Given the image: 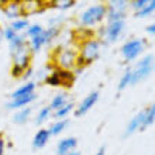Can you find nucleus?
Instances as JSON below:
<instances>
[{"mask_svg":"<svg viewBox=\"0 0 155 155\" xmlns=\"http://www.w3.org/2000/svg\"><path fill=\"white\" fill-rule=\"evenodd\" d=\"M103 45L104 44L96 37L82 41L79 44V48H78L79 58H78L76 69H83L86 66H89L90 64H93L96 59H99L100 54H102Z\"/></svg>","mask_w":155,"mask_h":155,"instance_id":"nucleus-1","label":"nucleus"},{"mask_svg":"<svg viewBox=\"0 0 155 155\" xmlns=\"http://www.w3.org/2000/svg\"><path fill=\"white\" fill-rule=\"evenodd\" d=\"M78 58L79 52L74 47H61L57 48L52 57V64L57 69L71 71L74 72L78 68Z\"/></svg>","mask_w":155,"mask_h":155,"instance_id":"nucleus-2","label":"nucleus"},{"mask_svg":"<svg viewBox=\"0 0 155 155\" xmlns=\"http://www.w3.org/2000/svg\"><path fill=\"white\" fill-rule=\"evenodd\" d=\"M107 16V6L106 3H94L89 7H86L83 12L79 14V24L83 28H92L96 27L103 20H106Z\"/></svg>","mask_w":155,"mask_h":155,"instance_id":"nucleus-3","label":"nucleus"},{"mask_svg":"<svg viewBox=\"0 0 155 155\" xmlns=\"http://www.w3.org/2000/svg\"><path fill=\"white\" fill-rule=\"evenodd\" d=\"M10 55H12V62H13L10 74L16 79H21L24 72L31 66V59H33V54H31V51L28 48V44L23 47V48L10 52Z\"/></svg>","mask_w":155,"mask_h":155,"instance_id":"nucleus-4","label":"nucleus"},{"mask_svg":"<svg viewBox=\"0 0 155 155\" xmlns=\"http://www.w3.org/2000/svg\"><path fill=\"white\" fill-rule=\"evenodd\" d=\"M155 68V57L148 54L145 57H143L140 61H137L133 68H131V86H135L145 81L150 75L152 74V71Z\"/></svg>","mask_w":155,"mask_h":155,"instance_id":"nucleus-5","label":"nucleus"},{"mask_svg":"<svg viewBox=\"0 0 155 155\" xmlns=\"http://www.w3.org/2000/svg\"><path fill=\"white\" fill-rule=\"evenodd\" d=\"M126 21H114V23H107L106 25H100L97 28V37L103 44H111L116 42L126 31Z\"/></svg>","mask_w":155,"mask_h":155,"instance_id":"nucleus-6","label":"nucleus"},{"mask_svg":"<svg viewBox=\"0 0 155 155\" xmlns=\"http://www.w3.org/2000/svg\"><path fill=\"white\" fill-rule=\"evenodd\" d=\"M147 40L145 38H131V40L126 41L124 44L121 45V49H120V52H121V57L124 58V61L126 62H133L135 59H138L143 52L145 51L147 48Z\"/></svg>","mask_w":155,"mask_h":155,"instance_id":"nucleus-7","label":"nucleus"},{"mask_svg":"<svg viewBox=\"0 0 155 155\" xmlns=\"http://www.w3.org/2000/svg\"><path fill=\"white\" fill-rule=\"evenodd\" d=\"M107 6V23L114 21H126L127 10L130 7V2L127 0H110L106 3Z\"/></svg>","mask_w":155,"mask_h":155,"instance_id":"nucleus-8","label":"nucleus"},{"mask_svg":"<svg viewBox=\"0 0 155 155\" xmlns=\"http://www.w3.org/2000/svg\"><path fill=\"white\" fill-rule=\"evenodd\" d=\"M99 97H100V94H99L97 90H93V92H90L86 97H83L81 100V103L75 106V116L76 117H82V116H85L86 113H89L92 110V107L97 103Z\"/></svg>","mask_w":155,"mask_h":155,"instance_id":"nucleus-9","label":"nucleus"},{"mask_svg":"<svg viewBox=\"0 0 155 155\" xmlns=\"http://www.w3.org/2000/svg\"><path fill=\"white\" fill-rule=\"evenodd\" d=\"M2 10H3L4 16L12 21L23 18V17L25 18L24 10H23V3L18 2V0H8V2H6Z\"/></svg>","mask_w":155,"mask_h":155,"instance_id":"nucleus-10","label":"nucleus"},{"mask_svg":"<svg viewBox=\"0 0 155 155\" xmlns=\"http://www.w3.org/2000/svg\"><path fill=\"white\" fill-rule=\"evenodd\" d=\"M23 3V10H24V16L27 18V16H33V14H40V13L45 12L48 4L41 0H25L21 2Z\"/></svg>","mask_w":155,"mask_h":155,"instance_id":"nucleus-11","label":"nucleus"},{"mask_svg":"<svg viewBox=\"0 0 155 155\" xmlns=\"http://www.w3.org/2000/svg\"><path fill=\"white\" fill-rule=\"evenodd\" d=\"M143 123H144V110H141L128 121L126 130L123 133V137L127 138V137H131L137 131H143Z\"/></svg>","mask_w":155,"mask_h":155,"instance_id":"nucleus-12","label":"nucleus"},{"mask_svg":"<svg viewBox=\"0 0 155 155\" xmlns=\"http://www.w3.org/2000/svg\"><path fill=\"white\" fill-rule=\"evenodd\" d=\"M37 100V94H28V96H24V97H18V99H12L6 103V110H20V109H24V107H28L33 102Z\"/></svg>","mask_w":155,"mask_h":155,"instance_id":"nucleus-13","label":"nucleus"},{"mask_svg":"<svg viewBox=\"0 0 155 155\" xmlns=\"http://www.w3.org/2000/svg\"><path fill=\"white\" fill-rule=\"evenodd\" d=\"M78 147L76 137H65L58 141L57 144V155H68L69 152L75 151Z\"/></svg>","mask_w":155,"mask_h":155,"instance_id":"nucleus-14","label":"nucleus"},{"mask_svg":"<svg viewBox=\"0 0 155 155\" xmlns=\"http://www.w3.org/2000/svg\"><path fill=\"white\" fill-rule=\"evenodd\" d=\"M35 87H37V83L34 81L25 82L21 86H18L16 90H13L10 93V100L12 99H18V97H24V96H28V94L35 93Z\"/></svg>","mask_w":155,"mask_h":155,"instance_id":"nucleus-15","label":"nucleus"},{"mask_svg":"<svg viewBox=\"0 0 155 155\" xmlns=\"http://www.w3.org/2000/svg\"><path fill=\"white\" fill-rule=\"evenodd\" d=\"M49 138H51V133H49L48 128H40V130L34 134L33 137V145L34 150H41V148H44L47 144H48Z\"/></svg>","mask_w":155,"mask_h":155,"instance_id":"nucleus-16","label":"nucleus"},{"mask_svg":"<svg viewBox=\"0 0 155 155\" xmlns=\"http://www.w3.org/2000/svg\"><path fill=\"white\" fill-rule=\"evenodd\" d=\"M31 114H33V109L28 106V107H24V109H20V110L14 111L12 120L14 124H17V126H24L25 123L30 121Z\"/></svg>","mask_w":155,"mask_h":155,"instance_id":"nucleus-17","label":"nucleus"},{"mask_svg":"<svg viewBox=\"0 0 155 155\" xmlns=\"http://www.w3.org/2000/svg\"><path fill=\"white\" fill-rule=\"evenodd\" d=\"M155 123V102H152L148 107L144 109V123H143V131L152 126Z\"/></svg>","mask_w":155,"mask_h":155,"instance_id":"nucleus-18","label":"nucleus"},{"mask_svg":"<svg viewBox=\"0 0 155 155\" xmlns=\"http://www.w3.org/2000/svg\"><path fill=\"white\" fill-rule=\"evenodd\" d=\"M68 126H69V120H68V118H64V120H55V121L51 124V127L48 128L49 133H51V137H52V135L58 137L59 134H62V133L66 130V127Z\"/></svg>","mask_w":155,"mask_h":155,"instance_id":"nucleus-19","label":"nucleus"},{"mask_svg":"<svg viewBox=\"0 0 155 155\" xmlns=\"http://www.w3.org/2000/svg\"><path fill=\"white\" fill-rule=\"evenodd\" d=\"M66 103H68V93H66V92H61V93H57L54 96L48 106L51 107L52 111H57L58 109H61L62 106H65Z\"/></svg>","mask_w":155,"mask_h":155,"instance_id":"nucleus-20","label":"nucleus"},{"mask_svg":"<svg viewBox=\"0 0 155 155\" xmlns=\"http://www.w3.org/2000/svg\"><path fill=\"white\" fill-rule=\"evenodd\" d=\"M44 83L51 86V87H62V81H61V76H59V71L57 68H54L49 72L48 76L44 79Z\"/></svg>","mask_w":155,"mask_h":155,"instance_id":"nucleus-21","label":"nucleus"},{"mask_svg":"<svg viewBox=\"0 0 155 155\" xmlns=\"http://www.w3.org/2000/svg\"><path fill=\"white\" fill-rule=\"evenodd\" d=\"M75 110V104L72 102H68L65 106H62L61 109H58L57 111H54L52 117L55 120H64V118H68V116Z\"/></svg>","mask_w":155,"mask_h":155,"instance_id":"nucleus-22","label":"nucleus"},{"mask_svg":"<svg viewBox=\"0 0 155 155\" xmlns=\"http://www.w3.org/2000/svg\"><path fill=\"white\" fill-rule=\"evenodd\" d=\"M52 113L54 111L51 110L49 106L41 107L40 110H38V113L35 114V124H37V126H42L44 123H47V120H48L49 117H52Z\"/></svg>","mask_w":155,"mask_h":155,"instance_id":"nucleus-23","label":"nucleus"},{"mask_svg":"<svg viewBox=\"0 0 155 155\" xmlns=\"http://www.w3.org/2000/svg\"><path fill=\"white\" fill-rule=\"evenodd\" d=\"M59 33H61V28L59 27H47V28H44V33H42V37H44V41H45V45L51 44L52 41H55L58 38V35H59Z\"/></svg>","mask_w":155,"mask_h":155,"instance_id":"nucleus-24","label":"nucleus"},{"mask_svg":"<svg viewBox=\"0 0 155 155\" xmlns=\"http://www.w3.org/2000/svg\"><path fill=\"white\" fill-rule=\"evenodd\" d=\"M28 48L31 51V54H37L40 52L42 47L45 45V41H44V37H42V34L41 35H37V37H33V38H28Z\"/></svg>","mask_w":155,"mask_h":155,"instance_id":"nucleus-25","label":"nucleus"},{"mask_svg":"<svg viewBox=\"0 0 155 155\" xmlns=\"http://www.w3.org/2000/svg\"><path fill=\"white\" fill-rule=\"evenodd\" d=\"M27 42H28V40H27V37H25L24 34H17L16 37L8 42L10 52H13V51H16V49H20V48H23V47H25Z\"/></svg>","mask_w":155,"mask_h":155,"instance_id":"nucleus-26","label":"nucleus"},{"mask_svg":"<svg viewBox=\"0 0 155 155\" xmlns=\"http://www.w3.org/2000/svg\"><path fill=\"white\" fill-rule=\"evenodd\" d=\"M152 14H155V0H150L143 10L135 13V17L137 18H147V17H151Z\"/></svg>","mask_w":155,"mask_h":155,"instance_id":"nucleus-27","label":"nucleus"},{"mask_svg":"<svg viewBox=\"0 0 155 155\" xmlns=\"http://www.w3.org/2000/svg\"><path fill=\"white\" fill-rule=\"evenodd\" d=\"M44 33V27L40 24V23H34V24H30L28 28L25 30V37L27 40L28 38H33V37H37V35H41V34Z\"/></svg>","mask_w":155,"mask_h":155,"instance_id":"nucleus-28","label":"nucleus"},{"mask_svg":"<svg viewBox=\"0 0 155 155\" xmlns=\"http://www.w3.org/2000/svg\"><path fill=\"white\" fill-rule=\"evenodd\" d=\"M28 25H30V23H28V18H18V20H14V21H12V24H10V27H12L14 31H16L17 34H21L23 31H25V30L28 28Z\"/></svg>","mask_w":155,"mask_h":155,"instance_id":"nucleus-29","label":"nucleus"},{"mask_svg":"<svg viewBox=\"0 0 155 155\" xmlns=\"http://www.w3.org/2000/svg\"><path fill=\"white\" fill-rule=\"evenodd\" d=\"M128 86H131V68H127L124 71V74L121 75L120 81H118L117 87H118V90H124Z\"/></svg>","mask_w":155,"mask_h":155,"instance_id":"nucleus-30","label":"nucleus"},{"mask_svg":"<svg viewBox=\"0 0 155 155\" xmlns=\"http://www.w3.org/2000/svg\"><path fill=\"white\" fill-rule=\"evenodd\" d=\"M52 7L61 10V12H65V10H69V8H74L76 6V2L75 0H57V2H52Z\"/></svg>","mask_w":155,"mask_h":155,"instance_id":"nucleus-31","label":"nucleus"},{"mask_svg":"<svg viewBox=\"0 0 155 155\" xmlns=\"http://www.w3.org/2000/svg\"><path fill=\"white\" fill-rule=\"evenodd\" d=\"M147 4H148V0H133V2H130V7L133 10H135V13H137L140 10H143Z\"/></svg>","mask_w":155,"mask_h":155,"instance_id":"nucleus-32","label":"nucleus"},{"mask_svg":"<svg viewBox=\"0 0 155 155\" xmlns=\"http://www.w3.org/2000/svg\"><path fill=\"white\" fill-rule=\"evenodd\" d=\"M16 35H17V33L10 27V25H7V27H4L3 28V40H6L7 42H10Z\"/></svg>","mask_w":155,"mask_h":155,"instance_id":"nucleus-33","label":"nucleus"},{"mask_svg":"<svg viewBox=\"0 0 155 155\" xmlns=\"http://www.w3.org/2000/svg\"><path fill=\"white\" fill-rule=\"evenodd\" d=\"M33 76H34V69L31 68V66H30L28 69H27V71L24 72V75H23V78H21V79H23L24 82H30Z\"/></svg>","mask_w":155,"mask_h":155,"instance_id":"nucleus-34","label":"nucleus"},{"mask_svg":"<svg viewBox=\"0 0 155 155\" xmlns=\"http://www.w3.org/2000/svg\"><path fill=\"white\" fill-rule=\"evenodd\" d=\"M35 74H37V76H38V79H40V81H44L45 78L49 75V72H48V68H47V66H44L42 69H40L38 72H35Z\"/></svg>","mask_w":155,"mask_h":155,"instance_id":"nucleus-35","label":"nucleus"},{"mask_svg":"<svg viewBox=\"0 0 155 155\" xmlns=\"http://www.w3.org/2000/svg\"><path fill=\"white\" fill-rule=\"evenodd\" d=\"M6 152V137L3 133H0V155H4Z\"/></svg>","mask_w":155,"mask_h":155,"instance_id":"nucleus-36","label":"nucleus"},{"mask_svg":"<svg viewBox=\"0 0 155 155\" xmlns=\"http://www.w3.org/2000/svg\"><path fill=\"white\" fill-rule=\"evenodd\" d=\"M145 31H147L148 34H151V35H155V21L148 25L147 28H145Z\"/></svg>","mask_w":155,"mask_h":155,"instance_id":"nucleus-37","label":"nucleus"},{"mask_svg":"<svg viewBox=\"0 0 155 155\" xmlns=\"http://www.w3.org/2000/svg\"><path fill=\"white\" fill-rule=\"evenodd\" d=\"M104 152H106V148H104V147H100V148H99V151L96 152L94 155H104Z\"/></svg>","mask_w":155,"mask_h":155,"instance_id":"nucleus-38","label":"nucleus"},{"mask_svg":"<svg viewBox=\"0 0 155 155\" xmlns=\"http://www.w3.org/2000/svg\"><path fill=\"white\" fill-rule=\"evenodd\" d=\"M3 41V30H2V25H0V44Z\"/></svg>","mask_w":155,"mask_h":155,"instance_id":"nucleus-39","label":"nucleus"},{"mask_svg":"<svg viewBox=\"0 0 155 155\" xmlns=\"http://www.w3.org/2000/svg\"><path fill=\"white\" fill-rule=\"evenodd\" d=\"M68 155H81V152L79 151H72V152H69Z\"/></svg>","mask_w":155,"mask_h":155,"instance_id":"nucleus-40","label":"nucleus"}]
</instances>
